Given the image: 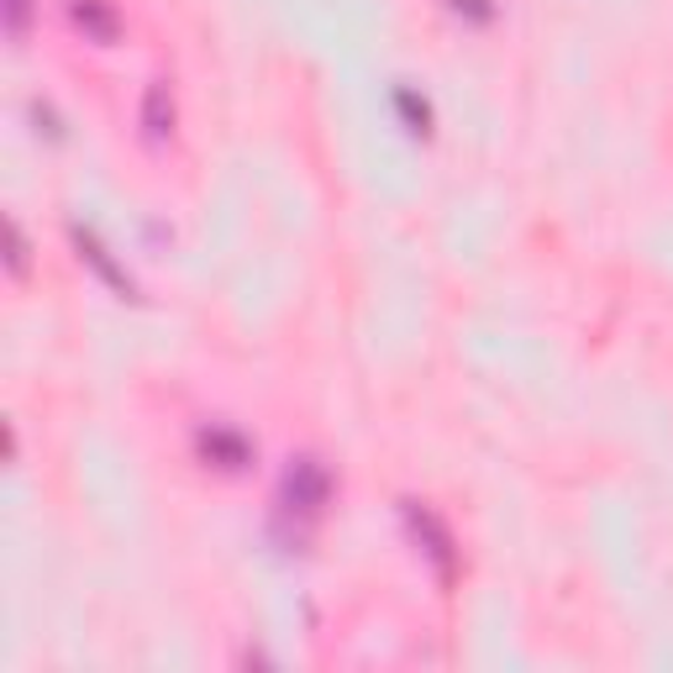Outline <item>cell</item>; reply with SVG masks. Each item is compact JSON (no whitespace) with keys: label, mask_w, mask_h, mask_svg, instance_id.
I'll return each instance as SVG.
<instances>
[{"label":"cell","mask_w":673,"mask_h":673,"mask_svg":"<svg viewBox=\"0 0 673 673\" xmlns=\"http://www.w3.org/2000/svg\"><path fill=\"white\" fill-rule=\"evenodd\" d=\"M327 495H332V474L321 469L317 458H295V463H290V474H284V495H279L284 515L317 521L321 505H327Z\"/></svg>","instance_id":"6da1fadb"},{"label":"cell","mask_w":673,"mask_h":673,"mask_svg":"<svg viewBox=\"0 0 673 673\" xmlns=\"http://www.w3.org/2000/svg\"><path fill=\"white\" fill-rule=\"evenodd\" d=\"M405 521H411L416 542L426 548V558L436 563V574H453V536L442 532V521L426 505H416V500H405Z\"/></svg>","instance_id":"7a4b0ae2"},{"label":"cell","mask_w":673,"mask_h":673,"mask_svg":"<svg viewBox=\"0 0 673 673\" xmlns=\"http://www.w3.org/2000/svg\"><path fill=\"white\" fill-rule=\"evenodd\" d=\"M200 453L211 458V463H221V469H242V463L253 458V448H248V436L232 432V426H205V432H200Z\"/></svg>","instance_id":"3957f363"},{"label":"cell","mask_w":673,"mask_h":673,"mask_svg":"<svg viewBox=\"0 0 673 673\" xmlns=\"http://www.w3.org/2000/svg\"><path fill=\"white\" fill-rule=\"evenodd\" d=\"M69 11H74V21H80V27H84V32H90L96 42H111V38H117V11H111L106 0H74Z\"/></svg>","instance_id":"277c9868"},{"label":"cell","mask_w":673,"mask_h":673,"mask_svg":"<svg viewBox=\"0 0 673 673\" xmlns=\"http://www.w3.org/2000/svg\"><path fill=\"white\" fill-rule=\"evenodd\" d=\"M148 132H153V138L174 132V106H169V90H163V84L148 90Z\"/></svg>","instance_id":"5b68a950"},{"label":"cell","mask_w":673,"mask_h":673,"mask_svg":"<svg viewBox=\"0 0 673 673\" xmlns=\"http://www.w3.org/2000/svg\"><path fill=\"white\" fill-rule=\"evenodd\" d=\"M395 100H400V111H405V121H411V132H421V138H426V100L416 106V96H411V90H395Z\"/></svg>","instance_id":"8992f818"},{"label":"cell","mask_w":673,"mask_h":673,"mask_svg":"<svg viewBox=\"0 0 673 673\" xmlns=\"http://www.w3.org/2000/svg\"><path fill=\"white\" fill-rule=\"evenodd\" d=\"M6 11H11V38L27 32V0H6Z\"/></svg>","instance_id":"52a82bcc"},{"label":"cell","mask_w":673,"mask_h":673,"mask_svg":"<svg viewBox=\"0 0 673 673\" xmlns=\"http://www.w3.org/2000/svg\"><path fill=\"white\" fill-rule=\"evenodd\" d=\"M453 11H474L479 21H490V17H495V11H490V6H479V0H453Z\"/></svg>","instance_id":"ba28073f"}]
</instances>
